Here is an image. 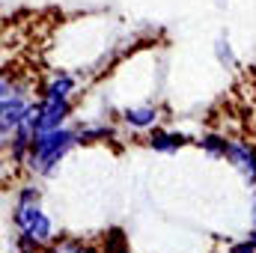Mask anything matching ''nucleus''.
Returning <instances> with one entry per match:
<instances>
[{"label":"nucleus","mask_w":256,"mask_h":253,"mask_svg":"<svg viewBox=\"0 0 256 253\" xmlns=\"http://www.w3.org/2000/svg\"><path fill=\"white\" fill-rule=\"evenodd\" d=\"M196 146H200V149H206L212 158H226L230 140H226V137H220V134H202V137L196 140Z\"/></svg>","instance_id":"obj_8"},{"label":"nucleus","mask_w":256,"mask_h":253,"mask_svg":"<svg viewBox=\"0 0 256 253\" xmlns=\"http://www.w3.org/2000/svg\"><path fill=\"white\" fill-rule=\"evenodd\" d=\"M226 253H256V244L250 242V238H244V242H236Z\"/></svg>","instance_id":"obj_13"},{"label":"nucleus","mask_w":256,"mask_h":253,"mask_svg":"<svg viewBox=\"0 0 256 253\" xmlns=\"http://www.w3.org/2000/svg\"><path fill=\"white\" fill-rule=\"evenodd\" d=\"M226 161L244 176V182L256 188V146L248 140H230V149H226Z\"/></svg>","instance_id":"obj_2"},{"label":"nucleus","mask_w":256,"mask_h":253,"mask_svg":"<svg viewBox=\"0 0 256 253\" xmlns=\"http://www.w3.org/2000/svg\"><path fill=\"white\" fill-rule=\"evenodd\" d=\"M45 253H86V244H80V242H74V238H63V242L48 244Z\"/></svg>","instance_id":"obj_10"},{"label":"nucleus","mask_w":256,"mask_h":253,"mask_svg":"<svg viewBox=\"0 0 256 253\" xmlns=\"http://www.w3.org/2000/svg\"><path fill=\"white\" fill-rule=\"evenodd\" d=\"M86 253H104V250H96V248H90V244H86Z\"/></svg>","instance_id":"obj_15"},{"label":"nucleus","mask_w":256,"mask_h":253,"mask_svg":"<svg viewBox=\"0 0 256 253\" xmlns=\"http://www.w3.org/2000/svg\"><path fill=\"white\" fill-rule=\"evenodd\" d=\"M191 137L188 134H176V131H161V128H152L149 134V146L155 152H164V155H176L182 146H188Z\"/></svg>","instance_id":"obj_4"},{"label":"nucleus","mask_w":256,"mask_h":253,"mask_svg":"<svg viewBox=\"0 0 256 253\" xmlns=\"http://www.w3.org/2000/svg\"><path fill=\"white\" fill-rule=\"evenodd\" d=\"M122 120L131 128H155V122H158V108H152V104H146V108H128L126 114H122Z\"/></svg>","instance_id":"obj_7"},{"label":"nucleus","mask_w":256,"mask_h":253,"mask_svg":"<svg viewBox=\"0 0 256 253\" xmlns=\"http://www.w3.org/2000/svg\"><path fill=\"white\" fill-rule=\"evenodd\" d=\"M248 238H250V242H254V244H256V226H254V230H250V236H248Z\"/></svg>","instance_id":"obj_14"},{"label":"nucleus","mask_w":256,"mask_h":253,"mask_svg":"<svg viewBox=\"0 0 256 253\" xmlns=\"http://www.w3.org/2000/svg\"><path fill=\"white\" fill-rule=\"evenodd\" d=\"M72 92H74V78L68 74V72H54L51 74V80L42 86V92H39V98H51V102H66V98H72Z\"/></svg>","instance_id":"obj_5"},{"label":"nucleus","mask_w":256,"mask_h":253,"mask_svg":"<svg viewBox=\"0 0 256 253\" xmlns=\"http://www.w3.org/2000/svg\"><path fill=\"white\" fill-rule=\"evenodd\" d=\"M42 102V122L39 131H51V128H63L68 114H72V102H51V98H39Z\"/></svg>","instance_id":"obj_3"},{"label":"nucleus","mask_w":256,"mask_h":253,"mask_svg":"<svg viewBox=\"0 0 256 253\" xmlns=\"http://www.w3.org/2000/svg\"><path fill=\"white\" fill-rule=\"evenodd\" d=\"M78 137H80V143H96V140L116 137V131H114V126H108V122H98V126H78Z\"/></svg>","instance_id":"obj_9"},{"label":"nucleus","mask_w":256,"mask_h":253,"mask_svg":"<svg viewBox=\"0 0 256 253\" xmlns=\"http://www.w3.org/2000/svg\"><path fill=\"white\" fill-rule=\"evenodd\" d=\"M80 143L78 137V128H51V131H39L33 149H30V158H27V170L36 173V176H57L60 170V161Z\"/></svg>","instance_id":"obj_1"},{"label":"nucleus","mask_w":256,"mask_h":253,"mask_svg":"<svg viewBox=\"0 0 256 253\" xmlns=\"http://www.w3.org/2000/svg\"><path fill=\"white\" fill-rule=\"evenodd\" d=\"M36 200H42V196H39V190L33 188V185H24L15 194V202H36Z\"/></svg>","instance_id":"obj_12"},{"label":"nucleus","mask_w":256,"mask_h":253,"mask_svg":"<svg viewBox=\"0 0 256 253\" xmlns=\"http://www.w3.org/2000/svg\"><path fill=\"white\" fill-rule=\"evenodd\" d=\"M104 253H126V236L120 230H110V236L104 238Z\"/></svg>","instance_id":"obj_11"},{"label":"nucleus","mask_w":256,"mask_h":253,"mask_svg":"<svg viewBox=\"0 0 256 253\" xmlns=\"http://www.w3.org/2000/svg\"><path fill=\"white\" fill-rule=\"evenodd\" d=\"M42 218H45V212H42V202L39 200L36 202H15V208H12V224H15L18 232L33 230Z\"/></svg>","instance_id":"obj_6"}]
</instances>
